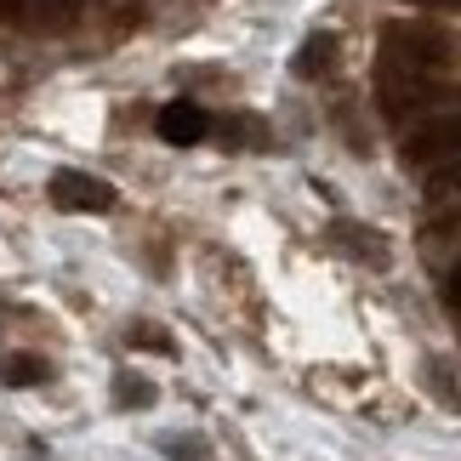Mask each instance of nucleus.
I'll list each match as a JSON object with an SVG mask.
<instances>
[{
  "label": "nucleus",
  "instance_id": "f257e3e1",
  "mask_svg": "<svg viewBox=\"0 0 461 461\" xmlns=\"http://www.w3.org/2000/svg\"><path fill=\"white\" fill-rule=\"evenodd\" d=\"M51 205L58 211H86V217H103L114 205V188L92 171H58L51 176Z\"/></svg>",
  "mask_w": 461,
  "mask_h": 461
},
{
  "label": "nucleus",
  "instance_id": "f03ea898",
  "mask_svg": "<svg viewBox=\"0 0 461 461\" xmlns=\"http://www.w3.org/2000/svg\"><path fill=\"white\" fill-rule=\"evenodd\" d=\"M404 159L411 166H445V159H461V114H438L433 126H421L411 143H404Z\"/></svg>",
  "mask_w": 461,
  "mask_h": 461
},
{
  "label": "nucleus",
  "instance_id": "7ed1b4c3",
  "mask_svg": "<svg viewBox=\"0 0 461 461\" xmlns=\"http://www.w3.org/2000/svg\"><path fill=\"white\" fill-rule=\"evenodd\" d=\"M154 131L166 137V143L188 149V143H200V137L211 131V114H205V109H194V103H171V109H159Z\"/></svg>",
  "mask_w": 461,
  "mask_h": 461
},
{
  "label": "nucleus",
  "instance_id": "20e7f679",
  "mask_svg": "<svg viewBox=\"0 0 461 461\" xmlns=\"http://www.w3.org/2000/svg\"><path fill=\"white\" fill-rule=\"evenodd\" d=\"M330 58H336V34H308L303 46H296V75L303 80H319V75H330Z\"/></svg>",
  "mask_w": 461,
  "mask_h": 461
},
{
  "label": "nucleus",
  "instance_id": "39448f33",
  "mask_svg": "<svg viewBox=\"0 0 461 461\" xmlns=\"http://www.w3.org/2000/svg\"><path fill=\"white\" fill-rule=\"evenodd\" d=\"M114 404H120V411H149V404H154V382L137 376V370H120V376H114Z\"/></svg>",
  "mask_w": 461,
  "mask_h": 461
},
{
  "label": "nucleus",
  "instance_id": "423d86ee",
  "mask_svg": "<svg viewBox=\"0 0 461 461\" xmlns=\"http://www.w3.org/2000/svg\"><path fill=\"white\" fill-rule=\"evenodd\" d=\"M46 376H51V365H46V359H29V353L6 359V382H12V387H41Z\"/></svg>",
  "mask_w": 461,
  "mask_h": 461
},
{
  "label": "nucleus",
  "instance_id": "0eeeda50",
  "mask_svg": "<svg viewBox=\"0 0 461 461\" xmlns=\"http://www.w3.org/2000/svg\"><path fill=\"white\" fill-rule=\"evenodd\" d=\"M456 194H461V159H445L428 176V200H456Z\"/></svg>",
  "mask_w": 461,
  "mask_h": 461
},
{
  "label": "nucleus",
  "instance_id": "6e6552de",
  "mask_svg": "<svg viewBox=\"0 0 461 461\" xmlns=\"http://www.w3.org/2000/svg\"><path fill=\"white\" fill-rule=\"evenodd\" d=\"M29 6H34V12H41V17H46V23H68V17H75V12H80V0H29Z\"/></svg>",
  "mask_w": 461,
  "mask_h": 461
},
{
  "label": "nucleus",
  "instance_id": "1a4fd4ad",
  "mask_svg": "<svg viewBox=\"0 0 461 461\" xmlns=\"http://www.w3.org/2000/svg\"><path fill=\"white\" fill-rule=\"evenodd\" d=\"M131 342H137V348H159V353H171V336H166V330H154V325H137V330H131Z\"/></svg>",
  "mask_w": 461,
  "mask_h": 461
},
{
  "label": "nucleus",
  "instance_id": "9d476101",
  "mask_svg": "<svg viewBox=\"0 0 461 461\" xmlns=\"http://www.w3.org/2000/svg\"><path fill=\"white\" fill-rule=\"evenodd\" d=\"M166 450H171V461H205V456H200V445H194V438H171Z\"/></svg>",
  "mask_w": 461,
  "mask_h": 461
},
{
  "label": "nucleus",
  "instance_id": "9b49d317",
  "mask_svg": "<svg viewBox=\"0 0 461 461\" xmlns=\"http://www.w3.org/2000/svg\"><path fill=\"white\" fill-rule=\"evenodd\" d=\"M445 296H450V303L461 308V262H456V268H450V285H445Z\"/></svg>",
  "mask_w": 461,
  "mask_h": 461
},
{
  "label": "nucleus",
  "instance_id": "f8f14e48",
  "mask_svg": "<svg viewBox=\"0 0 461 461\" xmlns=\"http://www.w3.org/2000/svg\"><path fill=\"white\" fill-rule=\"evenodd\" d=\"M17 12H29V0H0V23H6V17H17Z\"/></svg>",
  "mask_w": 461,
  "mask_h": 461
}]
</instances>
